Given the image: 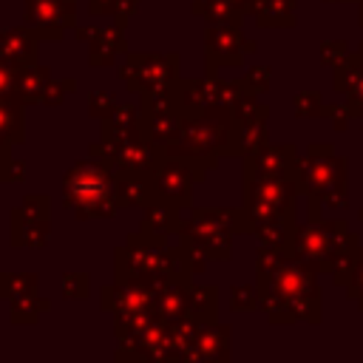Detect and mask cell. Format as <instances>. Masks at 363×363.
Returning a JSON list of instances; mask_svg holds the SVG:
<instances>
[{"mask_svg":"<svg viewBox=\"0 0 363 363\" xmlns=\"http://www.w3.org/2000/svg\"><path fill=\"white\" fill-rule=\"evenodd\" d=\"M182 111H164V113H150V116H142V133L150 145L167 150L170 142L176 139L179 133V125H182Z\"/></svg>","mask_w":363,"mask_h":363,"instance_id":"obj_17","label":"cell"},{"mask_svg":"<svg viewBox=\"0 0 363 363\" xmlns=\"http://www.w3.org/2000/svg\"><path fill=\"white\" fill-rule=\"evenodd\" d=\"M187 306H190L193 318H199L204 323H213L216 320V286L190 284L187 286Z\"/></svg>","mask_w":363,"mask_h":363,"instance_id":"obj_24","label":"cell"},{"mask_svg":"<svg viewBox=\"0 0 363 363\" xmlns=\"http://www.w3.org/2000/svg\"><path fill=\"white\" fill-rule=\"evenodd\" d=\"M116 105L119 102H116V94L113 91H91L88 94V116L91 119H99V122L108 119Z\"/></svg>","mask_w":363,"mask_h":363,"instance_id":"obj_27","label":"cell"},{"mask_svg":"<svg viewBox=\"0 0 363 363\" xmlns=\"http://www.w3.org/2000/svg\"><path fill=\"white\" fill-rule=\"evenodd\" d=\"M116 196L122 210H147L159 204L156 182H153V173L147 170L116 167Z\"/></svg>","mask_w":363,"mask_h":363,"instance_id":"obj_10","label":"cell"},{"mask_svg":"<svg viewBox=\"0 0 363 363\" xmlns=\"http://www.w3.org/2000/svg\"><path fill=\"white\" fill-rule=\"evenodd\" d=\"M179 85V105L182 113H210L224 111L235 105L238 99V82H216L213 74L207 79H176Z\"/></svg>","mask_w":363,"mask_h":363,"instance_id":"obj_7","label":"cell"},{"mask_svg":"<svg viewBox=\"0 0 363 363\" xmlns=\"http://www.w3.org/2000/svg\"><path fill=\"white\" fill-rule=\"evenodd\" d=\"M20 213L26 216H37V218H51V199L45 193H28L20 199V204H14Z\"/></svg>","mask_w":363,"mask_h":363,"instance_id":"obj_29","label":"cell"},{"mask_svg":"<svg viewBox=\"0 0 363 363\" xmlns=\"http://www.w3.org/2000/svg\"><path fill=\"white\" fill-rule=\"evenodd\" d=\"M62 207L79 221L113 218L122 210L116 196V167L96 156L71 164L62 176Z\"/></svg>","mask_w":363,"mask_h":363,"instance_id":"obj_1","label":"cell"},{"mask_svg":"<svg viewBox=\"0 0 363 363\" xmlns=\"http://www.w3.org/2000/svg\"><path fill=\"white\" fill-rule=\"evenodd\" d=\"M210 167H216V159H176V156H167L164 153V159L153 170L159 201L173 204L179 210L190 207V201H193V184Z\"/></svg>","mask_w":363,"mask_h":363,"instance_id":"obj_3","label":"cell"},{"mask_svg":"<svg viewBox=\"0 0 363 363\" xmlns=\"http://www.w3.org/2000/svg\"><path fill=\"white\" fill-rule=\"evenodd\" d=\"M51 68L43 62H28L23 68H17V99L28 108V105H40L43 94L51 82Z\"/></svg>","mask_w":363,"mask_h":363,"instance_id":"obj_14","label":"cell"},{"mask_svg":"<svg viewBox=\"0 0 363 363\" xmlns=\"http://www.w3.org/2000/svg\"><path fill=\"white\" fill-rule=\"evenodd\" d=\"M128 20H113L108 26H91L88 37V65L105 68L113 65L116 57L128 54V40H125Z\"/></svg>","mask_w":363,"mask_h":363,"instance_id":"obj_9","label":"cell"},{"mask_svg":"<svg viewBox=\"0 0 363 363\" xmlns=\"http://www.w3.org/2000/svg\"><path fill=\"white\" fill-rule=\"evenodd\" d=\"M153 289L142 281H116L105 284L99 289V309L108 315H128V312H145L153 309Z\"/></svg>","mask_w":363,"mask_h":363,"instance_id":"obj_8","label":"cell"},{"mask_svg":"<svg viewBox=\"0 0 363 363\" xmlns=\"http://www.w3.org/2000/svg\"><path fill=\"white\" fill-rule=\"evenodd\" d=\"M51 238V218L26 216L17 207L9 213V244L14 250H40Z\"/></svg>","mask_w":363,"mask_h":363,"instance_id":"obj_12","label":"cell"},{"mask_svg":"<svg viewBox=\"0 0 363 363\" xmlns=\"http://www.w3.org/2000/svg\"><path fill=\"white\" fill-rule=\"evenodd\" d=\"M74 91H77V77L51 79V82H48V88H45V94H43V102H40V105L57 108V105H62V99H65L68 94H74Z\"/></svg>","mask_w":363,"mask_h":363,"instance_id":"obj_28","label":"cell"},{"mask_svg":"<svg viewBox=\"0 0 363 363\" xmlns=\"http://www.w3.org/2000/svg\"><path fill=\"white\" fill-rule=\"evenodd\" d=\"M17 182H26V162L20 159H14L9 167V184H17Z\"/></svg>","mask_w":363,"mask_h":363,"instance_id":"obj_33","label":"cell"},{"mask_svg":"<svg viewBox=\"0 0 363 363\" xmlns=\"http://www.w3.org/2000/svg\"><path fill=\"white\" fill-rule=\"evenodd\" d=\"M139 360H147V363H170V360H176L170 323H164L162 318L153 320V326H150V329L145 332V337H142Z\"/></svg>","mask_w":363,"mask_h":363,"instance_id":"obj_15","label":"cell"},{"mask_svg":"<svg viewBox=\"0 0 363 363\" xmlns=\"http://www.w3.org/2000/svg\"><path fill=\"white\" fill-rule=\"evenodd\" d=\"M139 11V0H88L91 17H111V20H130Z\"/></svg>","mask_w":363,"mask_h":363,"instance_id":"obj_25","label":"cell"},{"mask_svg":"<svg viewBox=\"0 0 363 363\" xmlns=\"http://www.w3.org/2000/svg\"><path fill=\"white\" fill-rule=\"evenodd\" d=\"M40 34L37 28H31L28 23L11 26V28H0V60L23 68L28 62H37V48H40Z\"/></svg>","mask_w":363,"mask_h":363,"instance_id":"obj_11","label":"cell"},{"mask_svg":"<svg viewBox=\"0 0 363 363\" xmlns=\"http://www.w3.org/2000/svg\"><path fill=\"white\" fill-rule=\"evenodd\" d=\"M247 306H252V301L247 303V289L244 286H235L233 289V309H247Z\"/></svg>","mask_w":363,"mask_h":363,"instance_id":"obj_34","label":"cell"},{"mask_svg":"<svg viewBox=\"0 0 363 363\" xmlns=\"http://www.w3.org/2000/svg\"><path fill=\"white\" fill-rule=\"evenodd\" d=\"M238 213H224V210H193L190 218L182 221L179 241L193 244L201 250L207 258H230V221Z\"/></svg>","mask_w":363,"mask_h":363,"instance_id":"obj_5","label":"cell"},{"mask_svg":"<svg viewBox=\"0 0 363 363\" xmlns=\"http://www.w3.org/2000/svg\"><path fill=\"white\" fill-rule=\"evenodd\" d=\"M31 295H40L37 272H0V298L6 303H14Z\"/></svg>","mask_w":363,"mask_h":363,"instance_id":"obj_22","label":"cell"},{"mask_svg":"<svg viewBox=\"0 0 363 363\" xmlns=\"http://www.w3.org/2000/svg\"><path fill=\"white\" fill-rule=\"evenodd\" d=\"M139 108H142V116H150V113H164V111H182L179 105V85L176 79L167 82V85H159V88H150V91H142L136 96Z\"/></svg>","mask_w":363,"mask_h":363,"instance_id":"obj_21","label":"cell"},{"mask_svg":"<svg viewBox=\"0 0 363 363\" xmlns=\"http://www.w3.org/2000/svg\"><path fill=\"white\" fill-rule=\"evenodd\" d=\"M230 128L218 111L210 113H184L176 139L164 150L176 159H216L227 145Z\"/></svg>","mask_w":363,"mask_h":363,"instance_id":"obj_2","label":"cell"},{"mask_svg":"<svg viewBox=\"0 0 363 363\" xmlns=\"http://www.w3.org/2000/svg\"><path fill=\"white\" fill-rule=\"evenodd\" d=\"M119 79L130 94H142L159 85L179 79V54L176 51H136L125 54L119 65Z\"/></svg>","mask_w":363,"mask_h":363,"instance_id":"obj_4","label":"cell"},{"mask_svg":"<svg viewBox=\"0 0 363 363\" xmlns=\"http://www.w3.org/2000/svg\"><path fill=\"white\" fill-rule=\"evenodd\" d=\"M227 354H230V329L201 320L193 346V360H218Z\"/></svg>","mask_w":363,"mask_h":363,"instance_id":"obj_16","label":"cell"},{"mask_svg":"<svg viewBox=\"0 0 363 363\" xmlns=\"http://www.w3.org/2000/svg\"><path fill=\"white\" fill-rule=\"evenodd\" d=\"M48 309H51V301L43 298V295H31V298L14 301V303H9V323H14V326H34V323H40V318Z\"/></svg>","mask_w":363,"mask_h":363,"instance_id":"obj_23","label":"cell"},{"mask_svg":"<svg viewBox=\"0 0 363 363\" xmlns=\"http://www.w3.org/2000/svg\"><path fill=\"white\" fill-rule=\"evenodd\" d=\"M23 23L37 28L40 40L60 43L77 26V0H23Z\"/></svg>","mask_w":363,"mask_h":363,"instance_id":"obj_6","label":"cell"},{"mask_svg":"<svg viewBox=\"0 0 363 363\" xmlns=\"http://www.w3.org/2000/svg\"><path fill=\"white\" fill-rule=\"evenodd\" d=\"M0 99H17V68L0 60Z\"/></svg>","mask_w":363,"mask_h":363,"instance_id":"obj_31","label":"cell"},{"mask_svg":"<svg viewBox=\"0 0 363 363\" xmlns=\"http://www.w3.org/2000/svg\"><path fill=\"white\" fill-rule=\"evenodd\" d=\"M60 284H62V298L65 301H85L88 292H91V281H88L85 272H62Z\"/></svg>","mask_w":363,"mask_h":363,"instance_id":"obj_26","label":"cell"},{"mask_svg":"<svg viewBox=\"0 0 363 363\" xmlns=\"http://www.w3.org/2000/svg\"><path fill=\"white\" fill-rule=\"evenodd\" d=\"M139 230L153 233V235H164V238L179 235V230H182V216H179V207L159 201V204H153V207L142 210Z\"/></svg>","mask_w":363,"mask_h":363,"instance_id":"obj_18","label":"cell"},{"mask_svg":"<svg viewBox=\"0 0 363 363\" xmlns=\"http://www.w3.org/2000/svg\"><path fill=\"white\" fill-rule=\"evenodd\" d=\"M0 136L26 145V105L20 99H0Z\"/></svg>","mask_w":363,"mask_h":363,"instance_id":"obj_20","label":"cell"},{"mask_svg":"<svg viewBox=\"0 0 363 363\" xmlns=\"http://www.w3.org/2000/svg\"><path fill=\"white\" fill-rule=\"evenodd\" d=\"M11 147H14V145L0 136V184H9V167H11V162H14Z\"/></svg>","mask_w":363,"mask_h":363,"instance_id":"obj_32","label":"cell"},{"mask_svg":"<svg viewBox=\"0 0 363 363\" xmlns=\"http://www.w3.org/2000/svg\"><path fill=\"white\" fill-rule=\"evenodd\" d=\"M207 3H213V0H193V6H190V9H193V14H201Z\"/></svg>","mask_w":363,"mask_h":363,"instance_id":"obj_35","label":"cell"},{"mask_svg":"<svg viewBox=\"0 0 363 363\" xmlns=\"http://www.w3.org/2000/svg\"><path fill=\"white\" fill-rule=\"evenodd\" d=\"M199 17H204L207 23H235L238 14H235V6L230 0H213L204 6V11Z\"/></svg>","mask_w":363,"mask_h":363,"instance_id":"obj_30","label":"cell"},{"mask_svg":"<svg viewBox=\"0 0 363 363\" xmlns=\"http://www.w3.org/2000/svg\"><path fill=\"white\" fill-rule=\"evenodd\" d=\"M187 286L190 284H170L164 289L156 292L153 298V312L164 320V323H176L182 318L190 315V306H187Z\"/></svg>","mask_w":363,"mask_h":363,"instance_id":"obj_19","label":"cell"},{"mask_svg":"<svg viewBox=\"0 0 363 363\" xmlns=\"http://www.w3.org/2000/svg\"><path fill=\"white\" fill-rule=\"evenodd\" d=\"M204 43H207V71L210 74H216V68L221 65V62H238V28H235V23H210V28H207V37H204Z\"/></svg>","mask_w":363,"mask_h":363,"instance_id":"obj_13","label":"cell"}]
</instances>
